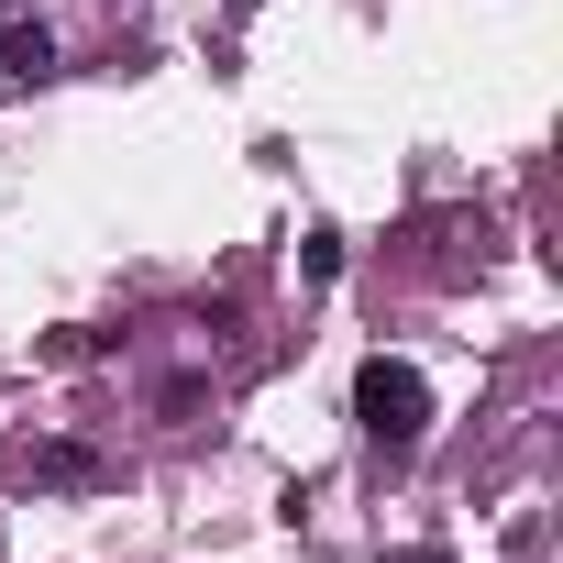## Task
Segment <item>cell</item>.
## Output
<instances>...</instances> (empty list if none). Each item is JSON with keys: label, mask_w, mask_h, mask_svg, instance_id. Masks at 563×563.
Returning a JSON list of instances; mask_svg holds the SVG:
<instances>
[{"label": "cell", "mask_w": 563, "mask_h": 563, "mask_svg": "<svg viewBox=\"0 0 563 563\" xmlns=\"http://www.w3.org/2000/svg\"><path fill=\"white\" fill-rule=\"evenodd\" d=\"M354 420H365V442L409 453V442L431 431V376H420L409 354H365V365H354Z\"/></svg>", "instance_id": "obj_1"}, {"label": "cell", "mask_w": 563, "mask_h": 563, "mask_svg": "<svg viewBox=\"0 0 563 563\" xmlns=\"http://www.w3.org/2000/svg\"><path fill=\"white\" fill-rule=\"evenodd\" d=\"M0 78H56V34L45 23H12V34H0Z\"/></svg>", "instance_id": "obj_2"}, {"label": "cell", "mask_w": 563, "mask_h": 563, "mask_svg": "<svg viewBox=\"0 0 563 563\" xmlns=\"http://www.w3.org/2000/svg\"><path fill=\"white\" fill-rule=\"evenodd\" d=\"M34 486H100V453H78V442H45V453H34Z\"/></svg>", "instance_id": "obj_3"}, {"label": "cell", "mask_w": 563, "mask_h": 563, "mask_svg": "<svg viewBox=\"0 0 563 563\" xmlns=\"http://www.w3.org/2000/svg\"><path fill=\"white\" fill-rule=\"evenodd\" d=\"M299 265H310V288H332V276H343V243H332V232H310V243H299Z\"/></svg>", "instance_id": "obj_4"}]
</instances>
